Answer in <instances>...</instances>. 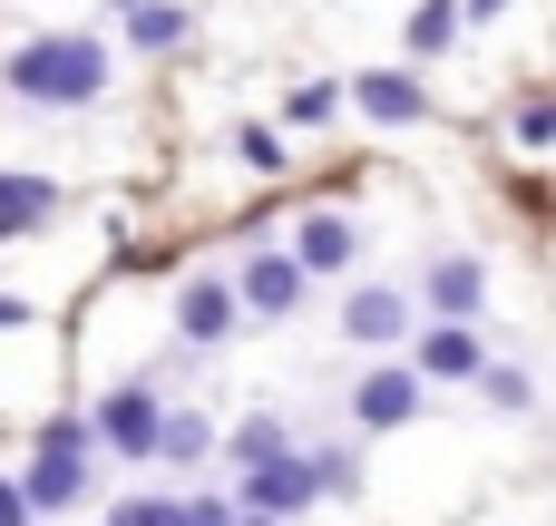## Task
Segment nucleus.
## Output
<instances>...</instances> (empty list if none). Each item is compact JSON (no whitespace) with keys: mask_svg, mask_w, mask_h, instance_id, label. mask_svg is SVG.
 I'll return each mask as SVG.
<instances>
[{"mask_svg":"<svg viewBox=\"0 0 556 526\" xmlns=\"http://www.w3.org/2000/svg\"><path fill=\"white\" fill-rule=\"evenodd\" d=\"M489 351H479V322H430L420 342H410V371L420 381H469Z\"/></svg>","mask_w":556,"mask_h":526,"instance_id":"10","label":"nucleus"},{"mask_svg":"<svg viewBox=\"0 0 556 526\" xmlns=\"http://www.w3.org/2000/svg\"><path fill=\"white\" fill-rule=\"evenodd\" d=\"M0 88H10L20 107H88V98L108 88V49H98L88 29H39V39H20V49L0 59Z\"/></svg>","mask_w":556,"mask_h":526,"instance_id":"1","label":"nucleus"},{"mask_svg":"<svg viewBox=\"0 0 556 526\" xmlns=\"http://www.w3.org/2000/svg\"><path fill=\"white\" fill-rule=\"evenodd\" d=\"M176 508H186V526H235V508H225V498H176Z\"/></svg>","mask_w":556,"mask_h":526,"instance_id":"23","label":"nucleus"},{"mask_svg":"<svg viewBox=\"0 0 556 526\" xmlns=\"http://www.w3.org/2000/svg\"><path fill=\"white\" fill-rule=\"evenodd\" d=\"M469 390H479L498 420H528V410H538V381H528L518 361H479V371H469Z\"/></svg>","mask_w":556,"mask_h":526,"instance_id":"15","label":"nucleus"},{"mask_svg":"<svg viewBox=\"0 0 556 526\" xmlns=\"http://www.w3.org/2000/svg\"><path fill=\"white\" fill-rule=\"evenodd\" d=\"M127 39H137V49H156V59H166V49H176V39H186V10H176V0H127Z\"/></svg>","mask_w":556,"mask_h":526,"instance_id":"16","label":"nucleus"},{"mask_svg":"<svg viewBox=\"0 0 556 526\" xmlns=\"http://www.w3.org/2000/svg\"><path fill=\"white\" fill-rule=\"evenodd\" d=\"M156 410H166V390L127 381V390H108V400L88 410V439H98V449H117L127 469H156V459H147V449H156Z\"/></svg>","mask_w":556,"mask_h":526,"instance_id":"2","label":"nucleus"},{"mask_svg":"<svg viewBox=\"0 0 556 526\" xmlns=\"http://www.w3.org/2000/svg\"><path fill=\"white\" fill-rule=\"evenodd\" d=\"M342 332H352V342H371V351H401V342L420 332V303H410L401 283H362V293H352V312H342Z\"/></svg>","mask_w":556,"mask_h":526,"instance_id":"6","label":"nucleus"},{"mask_svg":"<svg viewBox=\"0 0 556 526\" xmlns=\"http://www.w3.org/2000/svg\"><path fill=\"white\" fill-rule=\"evenodd\" d=\"M20 322H29V303H20V293H0V332H20Z\"/></svg>","mask_w":556,"mask_h":526,"instance_id":"25","label":"nucleus"},{"mask_svg":"<svg viewBox=\"0 0 556 526\" xmlns=\"http://www.w3.org/2000/svg\"><path fill=\"white\" fill-rule=\"evenodd\" d=\"M235 322H244V312H235V283H225V273H195V283L176 293V342L215 351V342H225Z\"/></svg>","mask_w":556,"mask_h":526,"instance_id":"8","label":"nucleus"},{"mask_svg":"<svg viewBox=\"0 0 556 526\" xmlns=\"http://www.w3.org/2000/svg\"><path fill=\"white\" fill-rule=\"evenodd\" d=\"M352 254H362L352 215H323V205H313V215L293 224V264H303V283H313V273H352Z\"/></svg>","mask_w":556,"mask_h":526,"instance_id":"9","label":"nucleus"},{"mask_svg":"<svg viewBox=\"0 0 556 526\" xmlns=\"http://www.w3.org/2000/svg\"><path fill=\"white\" fill-rule=\"evenodd\" d=\"M108 10H127V0H108Z\"/></svg>","mask_w":556,"mask_h":526,"instance_id":"27","label":"nucleus"},{"mask_svg":"<svg viewBox=\"0 0 556 526\" xmlns=\"http://www.w3.org/2000/svg\"><path fill=\"white\" fill-rule=\"evenodd\" d=\"M0 526H39V517H29V498H20L10 478H0Z\"/></svg>","mask_w":556,"mask_h":526,"instance_id":"24","label":"nucleus"},{"mask_svg":"<svg viewBox=\"0 0 556 526\" xmlns=\"http://www.w3.org/2000/svg\"><path fill=\"white\" fill-rule=\"evenodd\" d=\"M293 303H303V264L254 244V254H244V273H235V312H244V322H283Z\"/></svg>","mask_w":556,"mask_h":526,"instance_id":"3","label":"nucleus"},{"mask_svg":"<svg viewBox=\"0 0 556 526\" xmlns=\"http://www.w3.org/2000/svg\"><path fill=\"white\" fill-rule=\"evenodd\" d=\"M283 449H293V429H283L274 410H254V420H235V429H225V459H235V478H244V469H274Z\"/></svg>","mask_w":556,"mask_h":526,"instance_id":"14","label":"nucleus"},{"mask_svg":"<svg viewBox=\"0 0 556 526\" xmlns=\"http://www.w3.org/2000/svg\"><path fill=\"white\" fill-rule=\"evenodd\" d=\"M235 156H244V176H283V166H293V156H283V137H274L264 117H244V127H235Z\"/></svg>","mask_w":556,"mask_h":526,"instance_id":"18","label":"nucleus"},{"mask_svg":"<svg viewBox=\"0 0 556 526\" xmlns=\"http://www.w3.org/2000/svg\"><path fill=\"white\" fill-rule=\"evenodd\" d=\"M420 312H430V322H479V312H489V264H479V254H440V264L420 273Z\"/></svg>","mask_w":556,"mask_h":526,"instance_id":"4","label":"nucleus"},{"mask_svg":"<svg viewBox=\"0 0 556 526\" xmlns=\"http://www.w3.org/2000/svg\"><path fill=\"white\" fill-rule=\"evenodd\" d=\"M49 215H59V185H49V176H10V166H0V244L49 234Z\"/></svg>","mask_w":556,"mask_h":526,"instance_id":"12","label":"nucleus"},{"mask_svg":"<svg viewBox=\"0 0 556 526\" xmlns=\"http://www.w3.org/2000/svg\"><path fill=\"white\" fill-rule=\"evenodd\" d=\"M29 449H68V459H88V449H98V439H88V410H49Z\"/></svg>","mask_w":556,"mask_h":526,"instance_id":"20","label":"nucleus"},{"mask_svg":"<svg viewBox=\"0 0 556 526\" xmlns=\"http://www.w3.org/2000/svg\"><path fill=\"white\" fill-rule=\"evenodd\" d=\"M332 107H342V88H332V78H303V88L283 98V117H293V127H332Z\"/></svg>","mask_w":556,"mask_h":526,"instance_id":"19","label":"nucleus"},{"mask_svg":"<svg viewBox=\"0 0 556 526\" xmlns=\"http://www.w3.org/2000/svg\"><path fill=\"white\" fill-rule=\"evenodd\" d=\"M420 400H430V390H420V371H410V361H381V371H362V381H352V420H362V429H410V420H420Z\"/></svg>","mask_w":556,"mask_h":526,"instance_id":"5","label":"nucleus"},{"mask_svg":"<svg viewBox=\"0 0 556 526\" xmlns=\"http://www.w3.org/2000/svg\"><path fill=\"white\" fill-rule=\"evenodd\" d=\"M498 10H508V0H459V20H498Z\"/></svg>","mask_w":556,"mask_h":526,"instance_id":"26","label":"nucleus"},{"mask_svg":"<svg viewBox=\"0 0 556 526\" xmlns=\"http://www.w3.org/2000/svg\"><path fill=\"white\" fill-rule=\"evenodd\" d=\"M556 137V107L547 98H528V107H518V146H528V156H538V146H547Z\"/></svg>","mask_w":556,"mask_h":526,"instance_id":"22","label":"nucleus"},{"mask_svg":"<svg viewBox=\"0 0 556 526\" xmlns=\"http://www.w3.org/2000/svg\"><path fill=\"white\" fill-rule=\"evenodd\" d=\"M88 478H98L88 459H68V449H29V469H20L10 488L29 498V517H68V508L88 498Z\"/></svg>","mask_w":556,"mask_h":526,"instance_id":"7","label":"nucleus"},{"mask_svg":"<svg viewBox=\"0 0 556 526\" xmlns=\"http://www.w3.org/2000/svg\"><path fill=\"white\" fill-rule=\"evenodd\" d=\"M108 526H186V508H176V498H117Z\"/></svg>","mask_w":556,"mask_h":526,"instance_id":"21","label":"nucleus"},{"mask_svg":"<svg viewBox=\"0 0 556 526\" xmlns=\"http://www.w3.org/2000/svg\"><path fill=\"white\" fill-rule=\"evenodd\" d=\"M147 459H166V469L215 459V420H205V410H156V449H147Z\"/></svg>","mask_w":556,"mask_h":526,"instance_id":"13","label":"nucleus"},{"mask_svg":"<svg viewBox=\"0 0 556 526\" xmlns=\"http://www.w3.org/2000/svg\"><path fill=\"white\" fill-rule=\"evenodd\" d=\"M450 39H459V0H420L410 10V59H440Z\"/></svg>","mask_w":556,"mask_h":526,"instance_id":"17","label":"nucleus"},{"mask_svg":"<svg viewBox=\"0 0 556 526\" xmlns=\"http://www.w3.org/2000/svg\"><path fill=\"white\" fill-rule=\"evenodd\" d=\"M352 98H362V117H381V127L430 117V88H420L410 68H362V78H352Z\"/></svg>","mask_w":556,"mask_h":526,"instance_id":"11","label":"nucleus"}]
</instances>
